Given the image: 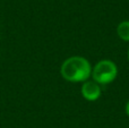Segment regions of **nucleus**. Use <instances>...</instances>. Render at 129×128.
Listing matches in <instances>:
<instances>
[{"instance_id": "nucleus-1", "label": "nucleus", "mask_w": 129, "mask_h": 128, "mask_svg": "<svg viewBox=\"0 0 129 128\" xmlns=\"http://www.w3.org/2000/svg\"><path fill=\"white\" fill-rule=\"evenodd\" d=\"M92 65L85 57L71 56L60 66V74L69 83H84L92 75Z\"/></svg>"}, {"instance_id": "nucleus-2", "label": "nucleus", "mask_w": 129, "mask_h": 128, "mask_svg": "<svg viewBox=\"0 0 129 128\" xmlns=\"http://www.w3.org/2000/svg\"><path fill=\"white\" fill-rule=\"evenodd\" d=\"M118 76V67L116 62L110 59H103L94 65L92 68L91 77L100 85H108L114 82Z\"/></svg>"}, {"instance_id": "nucleus-3", "label": "nucleus", "mask_w": 129, "mask_h": 128, "mask_svg": "<svg viewBox=\"0 0 129 128\" xmlns=\"http://www.w3.org/2000/svg\"><path fill=\"white\" fill-rule=\"evenodd\" d=\"M80 93L82 97L84 98L86 101L88 102H94L98 101L102 95V90H101V85L98 84L96 82L92 81H86L82 83V87H80Z\"/></svg>"}, {"instance_id": "nucleus-4", "label": "nucleus", "mask_w": 129, "mask_h": 128, "mask_svg": "<svg viewBox=\"0 0 129 128\" xmlns=\"http://www.w3.org/2000/svg\"><path fill=\"white\" fill-rule=\"evenodd\" d=\"M117 34L125 42H129V20H122L117 27Z\"/></svg>"}, {"instance_id": "nucleus-5", "label": "nucleus", "mask_w": 129, "mask_h": 128, "mask_svg": "<svg viewBox=\"0 0 129 128\" xmlns=\"http://www.w3.org/2000/svg\"><path fill=\"white\" fill-rule=\"evenodd\" d=\"M125 111H126V115L129 117V100L127 101V103H126V107H125Z\"/></svg>"}, {"instance_id": "nucleus-6", "label": "nucleus", "mask_w": 129, "mask_h": 128, "mask_svg": "<svg viewBox=\"0 0 129 128\" xmlns=\"http://www.w3.org/2000/svg\"><path fill=\"white\" fill-rule=\"evenodd\" d=\"M127 57H128V61H129V48H128V52H127Z\"/></svg>"}]
</instances>
